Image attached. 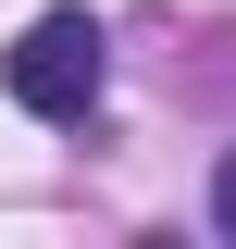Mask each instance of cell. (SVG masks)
<instances>
[{
	"mask_svg": "<svg viewBox=\"0 0 236 249\" xmlns=\"http://www.w3.org/2000/svg\"><path fill=\"white\" fill-rule=\"evenodd\" d=\"M100 75H112V37H100V13H87V0L37 13V25L0 50V88L25 100L37 124H87V112H100Z\"/></svg>",
	"mask_w": 236,
	"mask_h": 249,
	"instance_id": "6da1fadb",
	"label": "cell"
},
{
	"mask_svg": "<svg viewBox=\"0 0 236 249\" xmlns=\"http://www.w3.org/2000/svg\"><path fill=\"white\" fill-rule=\"evenodd\" d=\"M211 224H224V237H236V150L211 162Z\"/></svg>",
	"mask_w": 236,
	"mask_h": 249,
	"instance_id": "7a4b0ae2",
	"label": "cell"
}]
</instances>
